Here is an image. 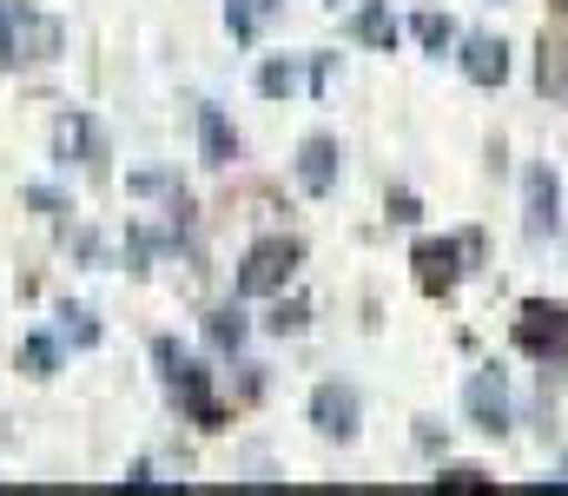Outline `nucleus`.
I'll list each match as a JSON object with an SVG mask.
<instances>
[{
	"label": "nucleus",
	"instance_id": "nucleus-5",
	"mask_svg": "<svg viewBox=\"0 0 568 496\" xmlns=\"http://www.w3.org/2000/svg\"><path fill=\"white\" fill-rule=\"evenodd\" d=\"M297 179H304V192H331V185H337V146H331V140H304Z\"/></svg>",
	"mask_w": 568,
	"mask_h": 496
},
{
	"label": "nucleus",
	"instance_id": "nucleus-7",
	"mask_svg": "<svg viewBox=\"0 0 568 496\" xmlns=\"http://www.w3.org/2000/svg\"><path fill=\"white\" fill-rule=\"evenodd\" d=\"M199 140H205V160H212V165H232V153H239V133L225 126V113H219V107H205V113H199Z\"/></svg>",
	"mask_w": 568,
	"mask_h": 496
},
{
	"label": "nucleus",
	"instance_id": "nucleus-1",
	"mask_svg": "<svg viewBox=\"0 0 568 496\" xmlns=\"http://www.w3.org/2000/svg\"><path fill=\"white\" fill-rule=\"evenodd\" d=\"M291 265H297V245H284V239L252 245V259H245V272H239V292H245V298H258V292H278L284 279H291Z\"/></svg>",
	"mask_w": 568,
	"mask_h": 496
},
{
	"label": "nucleus",
	"instance_id": "nucleus-12",
	"mask_svg": "<svg viewBox=\"0 0 568 496\" xmlns=\"http://www.w3.org/2000/svg\"><path fill=\"white\" fill-rule=\"evenodd\" d=\"M225 20H232V33H239V40H245V33H252V20H258V13H252V0H232V7H225Z\"/></svg>",
	"mask_w": 568,
	"mask_h": 496
},
{
	"label": "nucleus",
	"instance_id": "nucleus-3",
	"mask_svg": "<svg viewBox=\"0 0 568 496\" xmlns=\"http://www.w3.org/2000/svg\"><path fill=\"white\" fill-rule=\"evenodd\" d=\"M311 424H317L324 437H337V444L357 437V397H351L344 384H317V391H311Z\"/></svg>",
	"mask_w": 568,
	"mask_h": 496
},
{
	"label": "nucleus",
	"instance_id": "nucleus-4",
	"mask_svg": "<svg viewBox=\"0 0 568 496\" xmlns=\"http://www.w3.org/2000/svg\"><path fill=\"white\" fill-rule=\"evenodd\" d=\"M456 60H463V73H469L476 87H503V80H509V47H503V40H463Z\"/></svg>",
	"mask_w": 568,
	"mask_h": 496
},
{
	"label": "nucleus",
	"instance_id": "nucleus-9",
	"mask_svg": "<svg viewBox=\"0 0 568 496\" xmlns=\"http://www.w3.org/2000/svg\"><path fill=\"white\" fill-rule=\"evenodd\" d=\"M258 87H265L272 100H284V93L297 87V67H291V60H265V67H258Z\"/></svg>",
	"mask_w": 568,
	"mask_h": 496
},
{
	"label": "nucleus",
	"instance_id": "nucleus-8",
	"mask_svg": "<svg viewBox=\"0 0 568 496\" xmlns=\"http://www.w3.org/2000/svg\"><path fill=\"white\" fill-rule=\"evenodd\" d=\"M357 40H371V47L390 53V47H397V20H390L384 7H364V13H357Z\"/></svg>",
	"mask_w": 568,
	"mask_h": 496
},
{
	"label": "nucleus",
	"instance_id": "nucleus-10",
	"mask_svg": "<svg viewBox=\"0 0 568 496\" xmlns=\"http://www.w3.org/2000/svg\"><path fill=\"white\" fill-rule=\"evenodd\" d=\"M417 33H424L429 53H449V40H456V27H449V20H436V13H424V20H417Z\"/></svg>",
	"mask_w": 568,
	"mask_h": 496
},
{
	"label": "nucleus",
	"instance_id": "nucleus-11",
	"mask_svg": "<svg viewBox=\"0 0 568 496\" xmlns=\"http://www.w3.org/2000/svg\"><path fill=\"white\" fill-rule=\"evenodd\" d=\"M20 357H27V371H33V377H53V344H47V337H27V351H20Z\"/></svg>",
	"mask_w": 568,
	"mask_h": 496
},
{
	"label": "nucleus",
	"instance_id": "nucleus-6",
	"mask_svg": "<svg viewBox=\"0 0 568 496\" xmlns=\"http://www.w3.org/2000/svg\"><path fill=\"white\" fill-rule=\"evenodd\" d=\"M556 205H562V192H556V179L536 165V172H529V232H536V239H542V232H556V219H562Z\"/></svg>",
	"mask_w": 568,
	"mask_h": 496
},
{
	"label": "nucleus",
	"instance_id": "nucleus-2",
	"mask_svg": "<svg viewBox=\"0 0 568 496\" xmlns=\"http://www.w3.org/2000/svg\"><path fill=\"white\" fill-rule=\"evenodd\" d=\"M463 404H469V417L483 431H509V384H503V371H476L469 391H463Z\"/></svg>",
	"mask_w": 568,
	"mask_h": 496
}]
</instances>
